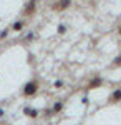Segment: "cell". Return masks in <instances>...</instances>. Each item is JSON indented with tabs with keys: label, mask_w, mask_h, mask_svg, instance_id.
Segmentation results:
<instances>
[{
	"label": "cell",
	"mask_w": 121,
	"mask_h": 125,
	"mask_svg": "<svg viewBox=\"0 0 121 125\" xmlns=\"http://www.w3.org/2000/svg\"><path fill=\"white\" fill-rule=\"evenodd\" d=\"M65 32H66V27L63 25V23H61V25H58V33H60V35H63Z\"/></svg>",
	"instance_id": "10"
},
{
	"label": "cell",
	"mask_w": 121,
	"mask_h": 125,
	"mask_svg": "<svg viewBox=\"0 0 121 125\" xmlns=\"http://www.w3.org/2000/svg\"><path fill=\"white\" fill-rule=\"evenodd\" d=\"M118 65H121V55L114 58V67H118Z\"/></svg>",
	"instance_id": "11"
},
{
	"label": "cell",
	"mask_w": 121,
	"mask_h": 125,
	"mask_svg": "<svg viewBox=\"0 0 121 125\" xmlns=\"http://www.w3.org/2000/svg\"><path fill=\"white\" fill-rule=\"evenodd\" d=\"M23 114L28 115L30 118H37L38 117V110L37 108H28V107H25V108H23Z\"/></svg>",
	"instance_id": "4"
},
{
	"label": "cell",
	"mask_w": 121,
	"mask_h": 125,
	"mask_svg": "<svg viewBox=\"0 0 121 125\" xmlns=\"http://www.w3.org/2000/svg\"><path fill=\"white\" fill-rule=\"evenodd\" d=\"M71 5V0H58L56 3H53L52 5V10H56V12H63V10H66L68 7Z\"/></svg>",
	"instance_id": "3"
},
{
	"label": "cell",
	"mask_w": 121,
	"mask_h": 125,
	"mask_svg": "<svg viewBox=\"0 0 121 125\" xmlns=\"http://www.w3.org/2000/svg\"><path fill=\"white\" fill-rule=\"evenodd\" d=\"M103 83V80L100 77H95L93 80H91V82H90V83H88V88H90V90H91V88H98V87L101 85Z\"/></svg>",
	"instance_id": "6"
},
{
	"label": "cell",
	"mask_w": 121,
	"mask_h": 125,
	"mask_svg": "<svg viewBox=\"0 0 121 125\" xmlns=\"http://www.w3.org/2000/svg\"><path fill=\"white\" fill-rule=\"evenodd\" d=\"M23 25H25V23H23L22 20H18V22H15V23L12 25V29H13V32H20V30L23 29Z\"/></svg>",
	"instance_id": "8"
},
{
	"label": "cell",
	"mask_w": 121,
	"mask_h": 125,
	"mask_svg": "<svg viewBox=\"0 0 121 125\" xmlns=\"http://www.w3.org/2000/svg\"><path fill=\"white\" fill-rule=\"evenodd\" d=\"M37 92H38V82L37 80L27 82V83L23 85V90H22V94L25 97H32V95H35Z\"/></svg>",
	"instance_id": "1"
},
{
	"label": "cell",
	"mask_w": 121,
	"mask_h": 125,
	"mask_svg": "<svg viewBox=\"0 0 121 125\" xmlns=\"http://www.w3.org/2000/svg\"><path fill=\"white\" fill-rule=\"evenodd\" d=\"M37 3H38V0H30L27 5H25V9H23V15L25 17H32L37 12Z\"/></svg>",
	"instance_id": "2"
},
{
	"label": "cell",
	"mask_w": 121,
	"mask_h": 125,
	"mask_svg": "<svg viewBox=\"0 0 121 125\" xmlns=\"http://www.w3.org/2000/svg\"><path fill=\"white\" fill-rule=\"evenodd\" d=\"M118 33H120V37H121V27H120V30H118Z\"/></svg>",
	"instance_id": "13"
},
{
	"label": "cell",
	"mask_w": 121,
	"mask_h": 125,
	"mask_svg": "<svg viewBox=\"0 0 121 125\" xmlns=\"http://www.w3.org/2000/svg\"><path fill=\"white\" fill-rule=\"evenodd\" d=\"M61 85H63V82H61V80H56V82H55V87H56V88H60Z\"/></svg>",
	"instance_id": "12"
},
{
	"label": "cell",
	"mask_w": 121,
	"mask_h": 125,
	"mask_svg": "<svg viewBox=\"0 0 121 125\" xmlns=\"http://www.w3.org/2000/svg\"><path fill=\"white\" fill-rule=\"evenodd\" d=\"M120 100H121V88H116L111 94V97H110V102L114 104V102H120Z\"/></svg>",
	"instance_id": "5"
},
{
	"label": "cell",
	"mask_w": 121,
	"mask_h": 125,
	"mask_svg": "<svg viewBox=\"0 0 121 125\" xmlns=\"http://www.w3.org/2000/svg\"><path fill=\"white\" fill-rule=\"evenodd\" d=\"M61 108H63V102H56L55 105H53V108H52L48 114H58V112H61Z\"/></svg>",
	"instance_id": "7"
},
{
	"label": "cell",
	"mask_w": 121,
	"mask_h": 125,
	"mask_svg": "<svg viewBox=\"0 0 121 125\" xmlns=\"http://www.w3.org/2000/svg\"><path fill=\"white\" fill-rule=\"evenodd\" d=\"M7 37H9V30H2L0 32V40H5Z\"/></svg>",
	"instance_id": "9"
}]
</instances>
